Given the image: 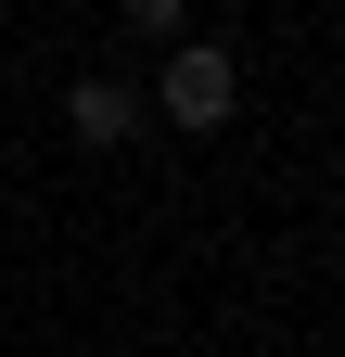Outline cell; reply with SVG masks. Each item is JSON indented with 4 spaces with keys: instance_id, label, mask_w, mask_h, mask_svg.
<instances>
[{
    "instance_id": "6da1fadb",
    "label": "cell",
    "mask_w": 345,
    "mask_h": 357,
    "mask_svg": "<svg viewBox=\"0 0 345 357\" xmlns=\"http://www.w3.org/2000/svg\"><path fill=\"white\" fill-rule=\"evenodd\" d=\"M154 102H166V128H230V102H243V52H218V38H166V77H154Z\"/></svg>"
},
{
    "instance_id": "7a4b0ae2",
    "label": "cell",
    "mask_w": 345,
    "mask_h": 357,
    "mask_svg": "<svg viewBox=\"0 0 345 357\" xmlns=\"http://www.w3.org/2000/svg\"><path fill=\"white\" fill-rule=\"evenodd\" d=\"M141 89H128V77H77L64 89V128H77V153H128V141H141Z\"/></svg>"
},
{
    "instance_id": "3957f363",
    "label": "cell",
    "mask_w": 345,
    "mask_h": 357,
    "mask_svg": "<svg viewBox=\"0 0 345 357\" xmlns=\"http://www.w3.org/2000/svg\"><path fill=\"white\" fill-rule=\"evenodd\" d=\"M115 13L141 26V38H179V13H192V0H115Z\"/></svg>"
}]
</instances>
